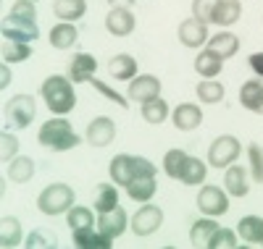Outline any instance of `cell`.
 <instances>
[{
    "label": "cell",
    "mask_w": 263,
    "mask_h": 249,
    "mask_svg": "<svg viewBox=\"0 0 263 249\" xmlns=\"http://www.w3.org/2000/svg\"><path fill=\"white\" fill-rule=\"evenodd\" d=\"M40 95L48 102L50 113H55V116H66V113H71L74 105H77L71 79H66V76H48L40 87Z\"/></svg>",
    "instance_id": "cell-1"
},
{
    "label": "cell",
    "mask_w": 263,
    "mask_h": 249,
    "mask_svg": "<svg viewBox=\"0 0 263 249\" xmlns=\"http://www.w3.org/2000/svg\"><path fill=\"white\" fill-rule=\"evenodd\" d=\"M37 139L42 147H48L53 152H66V150H74L79 144V137L74 134L71 123L66 121V118H50L42 123L40 134H37Z\"/></svg>",
    "instance_id": "cell-2"
},
{
    "label": "cell",
    "mask_w": 263,
    "mask_h": 249,
    "mask_svg": "<svg viewBox=\"0 0 263 249\" xmlns=\"http://www.w3.org/2000/svg\"><path fill=\"white\" fill-rule=\"evenodd\" d=\"M111 178L116 186H129L137 176H145V173H156V165L145 157H135V155H116L111 160Z\"/></svg>",
    "instance_id": "cell-3"
},
{
    "label": "cell",
    "mask_w": 263,
    "mask_h": 249,
    "mask_svg": "<svg viewBox=\"0 0 263 249\" xmlns=\"http://www.w3.org/2000/svg\"><path fill=\"white\" fill-rule=\"evenodd\" d=\"M74 205V192L66 184H50L40 192L37 197V208L45 215H58V213H69V208Z\"/></svg>",
    "instance_id": "cell-4"
},
{
    "label": "cell",
    "mask_w": 263,
    "mask_h": 249,
    "mask_svg": "<svg viewBox=\"0 0 263 249\" xmlns=\"http://www.w3.org/2000/svg\"><path fill=\"white\" fill-rule=\"evenodd\" d=\"M237 157H239V142L234 137H229V134L213 139V144L208 150V163L213 168H229Z\"/></svg>",
    "instance_id": "cell-5"
},
{
    "label": "cell",
    "mask_w": 263,
    "mask_h": 249,
    "mask_svg": "<svg viewBox=\"0 0 263 249\" xmlns=\"http://www.w3.org/2000/svg\"><path fill=\"white\" fill-rule=\"evenodd\" d=\"M6 113H8V118H11L13 126L27 129V126L34 121V116H37L34 97H29V95H16V97H11V100L6 102Z\"/></svg>",
    "instance_id": "cell-6"
},
{
    "label": "cell",
    "mask_w": 263,
    "mask_h": 249,
    "mask_svg": "<svg viewBox=\"0 0 263 249\" xmlns=\"http://www.w3.org/2000/svg\"><path fill=\"white\" fill-rule=\"evenodd\" d=\"M163 223V210L158 205H142L132 218V231L137 236H153Z\"/></svg>",
    "instance_id": "cell-7"
},
{
    "label": "cell",
    "mask_w": 263,
    "mask_h": 249,
    "mask_svg": "<svg viewBox=\"0 0 263 249\" xmlns=\"http://www.w3.org/2000/svg\"><path fill=\"white\" fill-rule=\"evenodd\" d=\"M197 208H200V213L216 218V215H224L229 210V197L227 192H221L218 186L208 184L200 189V194H197Z\"/></svg>",
    "instance_id": "cell-8"
},
{
    "label": "cell",
    "mask_w": 263,
    "mask_h": 249,
    "mask_svg": "<svg viewBox=\"0 0 263 249\" xmlns=\"http://www.w3.org/2000/svg\"><path fill=\"white\" fill-rule=\"evenodd\" d=\"M3 37L8 42H34L40 37V29H37V21H24V18H13V16H6L3 18Z\"/></svg>",
    "instance_id": "cell-9"
},
{
    "label": "cell",
    "mask_w": 263,
    "mask_h": 249,
    "mask_svg": "<svg viewBox=\"0 0 263 249\" xmlns=\"http://www.w3.org/2000/svg\"><path fill=\"white\" fill-rule=\"evenodd\" d=\"M161 95V79L153 76V74H142V76H135L126 89V97L135 100V102H147L153 97Z\"/></svg>",
    "instance_id": "cell-10"
},
{
    "label": "cell",
    "mask_w": 263,
    "mask_h": 249,
    "mask_svg": "<svg viewBox=\"0 0 263 249\" xmlns=\"http://www.w3.org/2000/svg\"><path fill=\"white\" fill-rule=\"evenodd\" d=\"M114 137H116V126L105 116L95 118L90 126H87V142H90L92 147H108L114 142Z\"/></svg>",
    "instance_id": "cell-11"
},
{
    "label": "cell",
    "mask_w": 263,
    "mask_h": 249,
    "mask_svg": "<svg viewBox=\"0 0 263 249\" xmlns=\"http://www.w3.org/2000/svg\"><path fill=\"white\" fill-rule=\"evenodd\" d=\"M105 29L114 37H126L135 29V16H132L129 8H111L105 16Z\"/></svg>",
    "instance_id": "cell-12"
},
{
    "label": "cell",
    "mask_w": 263,
    "mask_h": 249,
    "mask_svg": "<svg viewBox=\"0 0 263 249\" xmlns=\"http://www.w3.org/2000/svg\"><path fill=\"white\" fill-rule=\"evenodd\" d=\"M179 39H182L184 48H200L208 39V24H203V21H197V18L182 21L179 24Z\"/></svg>",
    "instance_id": "cell-13"
},
{
    "label": "cell",
    "mask_w": 263,
    "mask_h": 249,
    "mask_svg": "<svg viewBox=\"0 0 263 249\" xmlns=\"http://www.w3.org/2000/svg\"><path fill=\"white\" fill-rule=\"evenodd\" d=\"M171 121H174V126L182 129V131H192V129H197L203 123V110L197 105H192V102H182L179 108H174Z\"/></svg>",
    "instance_id": "cell-14"
},
{
    "label": "cell",
    "mask_w": 263,
    "mask_h": 249,
    "mask_svg": "<svg viewBox=\"0 0 263 249\" xmlns=\"http://www.w3.org/2000/svg\"><path fill=\"white\" fill-rule=\"evenodd\" d=\"M98 229L105 234V236H111V239H119L126 229V210H121L119 205L114 210H105L100 213V220H98Z\"/></svg>",
    "instance_id": "cell-15"
},
{
    "label": "cell",
    "mask_w": 263,
    "mask_h": 249,
    "mask_svg": "<svg viewBox=\"0 0 263 249\" xmlns=\"http://www.w3.org/2000/svg\"><path fill=\"white\" fill-rule=\"evenodd\" d=\"M221 229L211 215L208 218H203V220H195L192 223V229H190V244L192 246H197V249H205V246H211V239H213V234Z\"/></svg>",
    "instance_id": "cell-16"
},
{
    "label": "cell",
    "mask_w": 263,
    "mask_h": 249,
    "mask_svg": "<svg viewBox=\"0 0 263 249\" xmlns=\"http://www.w3.org/2000/svg\"><path fill=\"white\" fill-rule=\"evenodd\" d=\"M95 69H98V60L90 53H79V55H74V60L69 66V76L74 84H82L95 76Z\"/></svg>",
    "instance_id": "cell-17"
},
{
    "label": "cell",
    "mask_w": 263,
    "mask_h": 249,
    "mask_svg": "<svg viewBox=\"0 0 263 249\" xmlns=\"http://www.w3.org/2000/svg\"><path fill=\"white\" fill-rule=\"evenodd\" d=\"M239 102H242V108H248V110L260 116V110H263V81H258V79L245 81L239 87Z\"/></svg>",
    "instance_id": "cell-18"
},
{
    "label": "cell",
    "mask_w": 263,
    "mask_h": 249,
    "mask_svg": "<svg viewBox=\"0 0 263 249\" xmlns=\"http://www.w3.org/2000/svg\"><path fill=\"white\" fill-rule=\"evenodd\" d=\"M108 71H111V76L119 79V81H132L137 76V60L132 55H126V53L114 55L111 60H108Z\"/></svg>",
    "instance_id": "cell-19"
},
{
    "label": "cell",
    "mask_w": 263,
    "mask_h": 249,
    "mask_svg": "<svg viewBox=\"0 0 263 249\" xmlns=\"http://www.w3.org/2000/svg\"><path fill=\"white\" fill-rule=\"evenodd\" d=\"M71 236L79 249H111V244H114V239L105 236L100 229H98V234L92 229H82V231H74Z\"/></svg>",
    "instance_id": "cell-20"
},
{
    "label": "cell",
    "mask_w": 263,
    "mask_h": 249,
    "mask_svg": "<svg viewBox=\"0 0 263 249\" xmlns=\"http://www.w3.org/2000/svg\"><path fill=\"white\" fill-rule=\"evenodd\" d=\"M224 186L232 197H245L248 194V171L242 165H229L224 173Z\"/></svg>",
    "instance_id": "cell-21"
},
{
    "label": "cell",
    "mask_w": 263,
    "mask_h": 249,
    "mask_svg": "<svg viewBox=\"0 0 263 249\" xmlns=\"http://www.w3.org/2000/svg\"><path fill=\"white\" fill-rule=\"evenodd\" d=\"M221 69H224V58H221V55H216V53L208 50V48L195 58V71L200 74V76H205V79L218 76V74H221Z\"/></svg>",
    "instance_id": "cell-22"
},
{
    "label": "cell",
    "mask_w": 263,
    "mask_h": 249,
    "mask_svg": "<svg viewBox=\"0 0 263 249\" xmlns=\"http://www.w3.org/2000/svg\"><path fill=\"white\" fill-rule=\"evenodd\" d=\"M126 194H129V199H135V202H147L153 194H156V173L137 176L126 186Z\"/></svg>",
    "instance_id": "cell-23"
},
{
    "label": "cell",
    "mask_w": 263,
    "mask_h": 249,
    "mask_svg": "<svg viewBox=\"0 0 263 249\" xmlns=\"http://www.w3.org/2000/svg\"><path fill=\"white\" fill-rule=\"evenodd\" d=\"M237 234L248 244H263V218L258 215H245L237 223Z\"/></svg>",
    "instance_id": "cell-24"
},
{
    "label": "cell",
    "mask_w": 263,
    "mask_h": 249,
    "mask_svg": "<svg viewBox=\"0 0 263 249\" xmlns=\"http://www.w3.org/2000/svg\"><path fill=\"white\" fill-rule=\"evenodd\" d=\"M18 244H21V223H18V218L3 215L0 218V246L13 249Z\"/></svg>",
    "instance_id": "cell-25"
},
{
    "label": "cell",
    "mask_w": 263,
    "mask_h": 249,
    "mask_svg": "<svg viewBox=\"0 0 263 249\" xmlns=\"http://www.w3.org/2000/svg\"><path fill=\"white\" fill-rule=\"evenodd\" d=\"M208 50H213L216 55H221V58L227 60V58L237 55V50H239V39H237V34H232V32H221V34L211 37Z\"/></svg>",
    "instance_id": "cell-26"
},
{
    "label": "cell",
    "mask_w": 263,
    "mask_h": 249,
    "mask_svg": "<svg viewBox=\"0 0 263 249\" xmlns=\"http://www.w3.org/2000/svg\"><path fill=\"white\" fill-rule=\"evenodd\" d=\"M53 11L61 21H77L87 13V0H55Z\"/></svg>",
    "instance_id": "cell-27"
},
{
    "label": "cell",
    "mask_w": 263,
    "mask_h": 249,
    "mask_svg": "<svg viewBox=\"0 0 263 249\" xmlns=\"http://www.w3.org/2000/svg\"><path fill=\"white\" fill-rule=\"evenodd\" d=\"M239 13V0H218L216 6V13H213V24H221V27H229V24H237Z\"/></svg>",
    "instance_id": "cell-28"
},
{
    "label": "cell",
    "mask_w": 263,
    "mask_h": 249,
    "mask_svg": "<svg viewBox=\"0 0 263 249\" xmlns=\"http://www.w3.org/2000/svg\"><path fill=\"white\" fill-rule=\"evenodd\" d=\"M205 173H208V168H205V163L200 160V157H187L179 181L187 184V186H197V184H203V181H205Z\"/></svg>",
    "instance_id": "cell-29"
},
{
    "label": "cell",
    "mask_w": 263,
    "mask_h": 249,
    "mask_svg": "<svg viewBox=\"0 0 263 249\" xmlns=\"http://www.w3.org/2000/svg\"><path fill=\"white\" fill-rule=\"evenodd\" d=\"M79 39V32L74 24H55L53 32H50V45L58 50H66V48H71V45Z\"/></svg>",
    "instance_id": "cell-30"
},
{
    "label": "cell",
    "mask_w": 263,
    "mask_h": 249,
    "mask_svg": "<svg viewBox=\"0 0 263 249\" xmlns=\"http://www.w3.org/2000/svg\"><path fill=\"white\" fill-rule=\"evenodd\" d=\"M116 205H119L116 184H98L95 186V210L105 213V210H114Z\"/></svg>",
    "instance_id": "cell-31"
},
{
    "label": "cell",
    "mask_w": 263,
    "mask_h": 249,
    "mask_svg": "<svg viewBox=\"0 0 263 249\" xmlns=\"http://www.w3.org/2000/svg\"><path fill=\"white\" fill-rule=\"evenodd\" d=\"M187 152L184 150H168L166 155H163V171H166V176L168 178H182V171H184V163H187Z\"/></svg>",
    "instance_id": "cell-32"
},
{
    "label": "cell",
    "mask_w": 263,
    "mask_h": 249,
    "mask_svg": "<svg viewBox=\"0 0 263 249\" xmlns=\"http://www.w3.org/2000/svg\"><path fill=\"white\" fill-rule=\"evenodd\" d=\"M34 176V163L32 157H13L11 165H8V178L16 181V184H24Z\"/></svg>",
    "instance_id": "cell-33"
},
{
    "label": "cell",
    "mask_w": 263,
    "mask_h": 249,
    "mask_svg": "<svg viewBox=\"0 0 263 249\" xmlns=\"http://www.w3.org/2000/svg\"><path fill=\"white\" fill-rule=\"evenodd\" d=\"M66 223H69V229H71V231H82V229H92L95 218H92V213L87 210V208H82V205H71L69 213H66Z\"/></svg>",
    "instance_id": "cell-34"
},
{
    "label": "cell",
    "mask_w": 263,
    "mask_h": 249,
    "mask_svg": "<svg viewBox=\"0 0 263 249\" xmlns=\"http://www.w3.org/2000/svg\"><path fill=\"white\" fill-rule=\"evenodd\" d=\"M142 118L147 123H163L168 118V105L161 97H153V100L142 102Z\"/></svg>",
    "instance_id": "cell-35"
},
{
    "label": "cell",
    "mask_w": 263,
    "mask_h": 249,
    "mask_svg": "<svg viewBox=\"0 0 263 249\" xmlns=\"http://www.w3.org/2000/svg\"><path fill=\"white\" fill-rule=\"evenodd\" d=\"M224 95H227L224 84H218V81H213V79H205V81L197 84V97H200L203 102H208V105L221 102V100H224Z\"/></svg>",
    "instance_id": "cell-36"
},
{
    "label": "cell",
    "mask_w": 263,
    "mask_h": 249,
    "mask_svg": "<svg viewBox=\"0 0 263 249\" xmlns=\"http://www.w3.org/2000/svg\"><path fill=\"white\" fill-rule=\"evenodd\" d=\"M32 55V45L27 42H8L3 45V60L6 63H18V60H27Z\"/></svg>",
    "instance_id": "cell-37"
},
{
    "label": "cell",
    "mask_w": 263,
    "mask_h": 249,
    "mask_svg": "<svg viewBox=\"0 0 263 249\" xmlns=\"http://www.w3.org/2000/svg\"><path fill=\"white\" fill-rule=\"evenodd\" d=\"M24 244H27L29 249H53V246H58V239H55V234L48 231V229H37V231H32V234L27 236Z\"/></svg>",
    "instance_id": "cell-38"
},
{
    "label": "cell",
    "mask_w": 263,
    "mask_h": 249,
    "mask_svg": "<svg viewBox=\"0 0 263 249\" xmlns=\"http://www.w3.org/2000/svg\"><path fill=\"white\" fill-rule=\"evenodd\" d=\"M216 6H218V0H195L192 3V18L203 21V24H213Z\"/></svg>",
    "instance_id": "cell-39"
},
{
    "label": "cell",
    "mask_w": 263,
    "mask_h": 249,
    "mask_svg": "<svg viewBox=\"0 0 263 249\" xmlns=\"http://www.w3.org/2000/svg\"><path fill=\"white\" fill-rule=\"evenodd\" d=\"M248 160H250V176H253V181L263 184V150L255 142L248 147Z\"/></svg>",
    "instance_id": "cell-40"
},
{
    "label": "cell",
    "mask_w": 263,
    "mask_h": 249,
    "mask_svg": "<svg viewBox=\"0 0 263 249\" xmlns=\"http://www.w3.org/2000/svg\"><path fill=\"white\" fill-rule=\"evenodd\" d=\"M16 152H18V139L13 137V134L3 131L0 134V160L11 163V157H16Z\"/></svg>",
    "instance_id": "cell-41"
},
{
    "label": "cell",
    "mask_w": 263,
    "mask_h": 249,
    "mask_svg": "<svg viewBox=\"0 0 263 249\" xmlns=\"http://www.w3.org/2000/svg\"><path fill=\"white\" fill-rule=\"evenodd\" d=\"M237 246V234L229 231V229H218L211 239V246L208 249H234Z\"/></svg>",
    "instance_id": "cell-42"
},
{
    "label": "cell",
    "mask_w": 263,
    "mask_h": 249,
    "mask_svg": "<svg viewBox=\"0 0 263 249\" xmlns=\"http://www.w3.org/2000/svg\"><path fill=\"white\" fill-rule=\"evenodd\" d=\"M90 84L98 89V92H100L103 97H108L111 102H116L119 108H129V100H126V97H121V95L116 92V89H111V87H108L105 81H100V79H95V76H92V79H90Z\"/></svg>",
    "instance_id": "cell-43"
},
{
    "label": "cell",
    "mask_w": 263,
    "mask_h": 249,
    "mask_svg": "<svg viewBox=\"0 0 263 249\" xmlns=\"http://www.w3.org/2000/svg\"><path fill=\"white\" fill-rule=\"evenodd\" d=\"M8 16H13V18H24V21H37L34 3H16V6L11 8V13H8Z\"/></svg>",
    "instance_id": "cell-44"
},
{
    "label": "cell",
    "mask_w": 263,
    "mask_h": 249,
    "mask_svg": "<svg viewBox=\"0 0 263 249\" xmlns=\"http://www.w3.org/2000/svg\"><path fill=\"white\" fill-rule=\"evenodd\" d=\"M248 66L255 71V76L263 79V53H253V55L248 58Z\"/></svg>",
    "instance_id": "cell-45"
},
{
    "label": "cell",
    "mask_w": 263,
    "mask_h": 249,
    "mask_svg": "<svg viewBox=\"0 0 263 249\" xmlns=\"http://www.w3.org/2000/svg\"><path fill=\"white\" fill-rule=\"evenodd\" d=\"M108 3H111V8H129L135 0H108Z\"/></svg>",
    "instance_id": "cell-46"
},
{
    "label": "cell",
    "mask_w": 263,
    "mask_h": 249,
    "mask_svg": "<svg viewBox=\"0 0 263 249\" xmlns=\"http://www.w3.org/2000/svg\"><path fill=\"white\" fill-rule=\"evenodd\" d=\"M0 87H8V66H3V81H0Z\"/></svg>",
    "instance_id": "cell-47"
},
{
    "label": "cell",
    "mask_w": 263,
    "mask_h": 249,
    "mask_svg": "<svg viewBox=\"0 0 263 249\" xmlns=\"http://www.w3.org/2000/svg\"><path fill=\"white\" fill-rule=\"evenodd\" d=\"M16 3H37V0H16Z\"/></svg>",
    "instance_id": "cell-48"
},
{
    "label": "cell",
    "mask_w": 263,
    "mask_h": 249,
    "mask_svg": "<svg viewBox=\"0 0 263 249\" xmlns=\"http://www.w3.org/2000/svg\"><path fill=\"white\" fill-rule=\"evenodd\" d=\"M260 116H263V110H260Z\"/></svg>",
    "instance_id": "cell-49"
}]
</instances>
